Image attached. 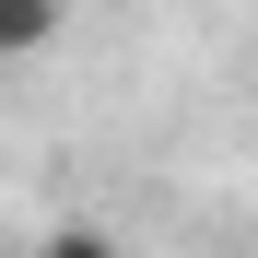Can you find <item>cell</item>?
Returning a JSON list of instances; mask_svg holds the SVG:
<instances>
[{
	"label": "cell",
	"mask_w": 258,
	"mask_h": 258,
	"mask_svg": "<svg viewBox=\"0 0 258 258\" xmlns=\"http://www.w3.org/2000/svg\"><path fill=\"white\" fill-rule=\"evenodd\" d=\"M59 24H71V0H0V71L12 59H47Z\"/></svg>",
	"instance_id": "1"
},
{
	"label": "cell",
	"mask_w": 258,
	"mask_h": 258,
	"mask_svg": "<svg viewBox=\"0 0 258 258\" xmlns=\"http://www.w3.org/2000/svg\"><path fill=\"white\" fill-rule=\"evenodd\" d=\"M35 258H117V235H94V223H59V235L35 246Z\"/></svg>",
	"instance_id": "2"
}]
</instances>
